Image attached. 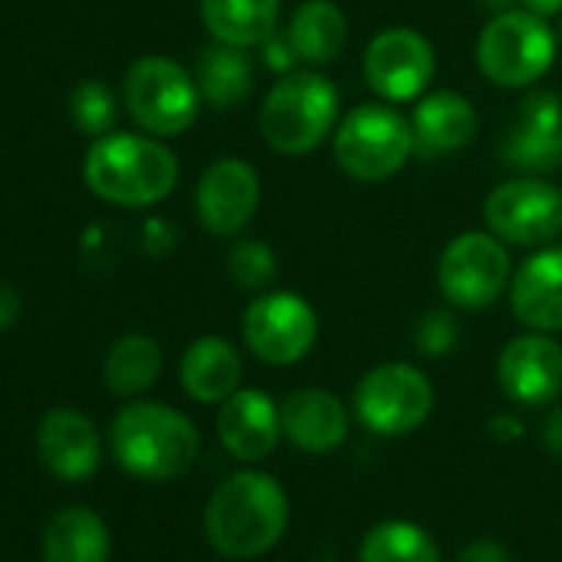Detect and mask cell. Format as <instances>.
<instances>
[{"mask_svg":"<svg viewBox=\"0 0 562 562\" xmlns=\"http://www.w3.org/2000/svg\"><path fill=\"white\" fill-rule=\"evenodd\" d=\"M289 493L261 470L225 476L205 503V536L228 559H258L289 529Z\"/></svg>","mask_w":562,"mask_h":562,"instance_id":"1","label":"cell"},{"mask_svg":"<svg viewBox=\"0 0 562 562\" xmlns=\"http://www.w3.org/2000/svg\"><path fill=\"white\" fill-rule=\"evenodd\" d=\"M83 179L103 202L146 209L162 202L176 189L179 162L159 139L136 133H106L90 143Z\"/></svg>","mask_w":562,"mask_h":562,"instance_id":"2","label":"cell"},{"mask_svg":"<svg viewBox=\"0 0 562 562\" xmlns=\"http://www.w3.org/2000/svg\"><path fill=\"white\" fill-rule=\"evenodd\" d=\"M116 463L139 480H176L199 457L195 424L169 404L139 401L116 414L110 427Z\"/></svg>","mask_w":562,"mask_h":562,"instance_id":"3","label":"cell"},{"mask_svg":"<svg viewBox=\"0 0 562 562\" xmlns=\"http://www.w3.org/2000/svg\"><path fill=\"white\" fill-rule=\"evenodd\" d=\"M338 90L318 70H292L281 77L258 110L261 139L281 156H308L338 126Z\"/></svg>","mask_w":562,"mask_h":562,"instance_id":"4","label":"cell"},{"mask_svg":"<svg viewBox=\"0 0 562 562\" xmlns=\"http://www.w3.org/2000/svg\"><path fill=\"white\" fill-rule=\"evenodd\" d=\"M335 162L358 182H384L414 156L411 120L394 103H361L338 120L331 136Z\"/></svg>","mask_w":562,"mask_h":562,"instance_id":"5","label":"cell"},{"mask_svg":"<svg viewBox=\"0 0 562 562\" xmlns=\"http://www.w3.org/2000/svg\"><path fill=\"white\" fill-rule=\"evenodd\" d=\"M555 60V34L532 11H503L476 37V67L493 87L522 90L549 74Z\"/></svg>","mask_w":562,"mask_h":562,"instance_id":"6","label":"cell"},{"mask_svg":"<svg viewBox=\"0 0 562 562\" xmlns=\"http://www.w3.org/2000/svg\"><path fill=\"white\" fill-rule=\"evenodd\" d=\"M123 100L130 116L153 136H179L199 116V83L169 57H139L123 80Z\"/></svg>","mask_w":562,"mask_h":562,"instance_id":"7","label":"cell"},{"mask_svg":"<svg viewBox=\"0 0 562 562\" xmlns=\"http://www.w3.org/2000/svg\"><path fill=\"white\" fill-rule=\"evenodd\" d=\"M513 271L516 268L509 261L506 241H499L493 232H463L440 251L437 285L450 305L480 312L499 302L513 281Z\"/></svg>","mask_w":562,"mask_h":562,"instance_id":"8","label":"cell"},{"mask_svg":"<svg viewBox=\"0 0 562 562\" xmlns=\"http://www.w3.org/2000/svg\"><path fill=\"white\" fill-rule=\"evenodd\" d=\"M434 411L430 378L404 361L371 368L355 387V417L378 437H407Z\"/></svg>","mask_w":562,"mask_h":562,"instance_id":"9","label":"cell"},{"mask_svg":"<svg viewBox=\"0 0 562 562\" xmlns=\"http://www.w3.org/2000/svg\"><path fill=\"white\" fill-rule=\"evenodd\" d=\"M322 325L318 312L295 292H261L241 318L245 348L271 368H289L312 355Z\"/></svg>","mask_w":562,"mask_h":562,"instance_id":"10","label":"cell"},{"mask_svg":"<svg viewBox=\"0 0 562 562\" xmlns=\"http://www.w3.org/2000/svg\"><path fill=\"white\" fill-rule=\"evenodd\" d=\"M483 218L499 241L542 248L562 235V189L539 176L506 179L486 195Z\"/></svg>","mask_w":562,"mask_h":562,"instance_id":"11","label":"cell"},{"mask_svg":"<svg viewBox=\"0 0 562 562\" xmlns=\"http://www.w3.org/2000/svg\"><path fill=\"white\" fill-rule=\"evenodd\" d=\"M434 74V44L414 27H387L364 50V80L384 103L420 100Z\"/></svg>","mask_w":562,"mask_h":562,"instance_id":"12","label":"cell"},{"mask_svg":"<svg viewBox=\"0 0 562 562\" xmlns=\"http://www.w3.org/2000/svg\"><path fill=\"white\" fill-rule=\"evenodd\" d=\"M258 202H261V179L238 156L215 159L195 186L199 222L205 225V232L218 238L238 235L258 212Z\"/></svg>","mask_w":562,"mask_h":562,"instance_id":"13","label":"cell"},{"mask_svg":"<svg viewBox=\"0 0 562 562\" xmlns=\"http://www.w3.org/2000/svg\"><path fill=\"white\" fill-rule=\"evenodd\" d=\"M496 384L513 404H552L562 394V348L546 331L513 338L496 358Z\"/></svg>","mask_w":562,"mask_h":562,"instance_id":"14","label":"cell"},{"mask_svg":"<svg viewBox=\"0 0 562 562\" xmlns=\"http://www.w3.org/2000/svg\"><path fill=\"white\" fill-rule=\"evenodd\" d=\"M215 430L222 447L241 463H261L274 453L281 440V411L278 404L255 387H238L218 404Z\"/></svg>","mask_w":562,"mask_h":562,"instance_id":"15","label":"cell"},{"mask_svg":"<svg viewBox=\"0 0 562 562\" xmlns=\"http://www.w3.org/2000/svg\"><path fill=\"white\" fill-rule=\"evenodd\" d=\"M509 308L529 331H562V245H542L513 271Z\"/></svg>","mask_w":562,"mask_h":562,"instance_id":"16","label":"cell"},{"mask_svg":"<svg viewBox=\"0 0 562 562\" xmlns=\"http://www.w3.org/2000/svg\"><path fill=\"white\" fill-rule=\"evenodd\" d=\"M281 411V437L302 453H331L348 440L351 417L338 394L322 387H302L292 391L278 404Z\"/></svg>","mask_w":562,"mask_h":562,"instance_id":"17","label":"cell"},{"mask_svg":"<svg viewBox=\"0 0 562 562\" xmlns=\"http://www.w3.org/2000/svg\"><path fill=\"white\" fill-rule=\"evenodd\" d=\"M476 110L457 90H434L424 93L411 113L414 133V156L417 159H440L473 143L476 136Z\"/></svg>","mask_w":562,"mask_h":562,"instance_id":"18","label":"cell"},{"mask_svg":"<svg viewBox=\"0 0 562 562\" xmlns=\"http://www.w3.org/2000/svg\"><path fill=\"white\" fill-rule=\"evenodd\" d=\"M37 453L54 476L80 483L100 467V434L80 411L57 407L37 427Z\"/></svg>","mask_w":562,"mask_h":562,"instance_id":"19","label":"cell"},{"mask_svg":"<svg viewBox=\"0 0 562 562\" xmlns=\"http://www.w3.org/2000/svg\"><path fill=\"white\" fill-rule=\"evenodd\" d=\"M182 391L199 404H222L241 384V355L232 341L205 335L192 341L179 361Z\"/></svg>","mask_w":562,"mask_h":562,"instance_id":"20","label":"cell"},{"mask_svg":"<svg viewBox=\"0 0 562 562\" xmlns=\"http://www.w3.org/2000/svg\"><path fill=\"white\" fill-rule=\"evenodd\" d=\"M199 14L212 41L251 50L278 31L281 0H199Z\"/></svg>","mask_w":562,"mask_h":562,"instance_id":"21","label":"cell"},{"mask_svg":"<svg viewBox=\"0 0 562 562\" xmlns=\"http://www.w3.org/2000/svg\"><path fill=\"white\" fill-rule=\"evenodd\" d=\"M285 34L302 64L328 67L348 47V18L335 0H302Z\"/></svg>","mask_w":562,"mask_h":562,"instance_id":"22","label":"cell"},{"mask_svg":"<svg viewBox=\"0 0 562 562\" xmlns=\"http://www.w3.org/2000/svg\"><path fill=\"white\" fill-rule=\"evenodd\" d=\"M41 549L44 562H106L110 529L100 513L87 506H67L50 516Z\"/></svg>","mask_w":562,"mask_h":562,"instance_id":"23","label":"cell"},{"mask_svg":"<svg viewBox=\"0 0 562 562\" xmlns=\"http://www.w3.org/2000/svg\"><path fill=\"white\" fill-rule=\"evenodd\" d=\"M195 83L199 93L209 106L228 113L235 106H241L251 90H255V64L241 47H228V44H212L199 54L195 64Z\"/></svg>","mask_w":562,"mask_h":562,"instance_id":"24","label":"cell"},{"mask_svg":"<svg viewBox=\"0 0 562 562\" xmlns=\"http://www.w3.org/2000/svg\"><path fill=\"white\" fill-rule=\"evenodd\" d=\"M106 384L120 397H136L149 391L162 374V348L149 335H123L103 364Z\"/></svg>","mask_w":562,"mask_h":562,"instance_id":"25","label":"cell"},{"mask_svg":"<svg viewBox=\"0 0 562 562\" xmlns=\"http://www.w3.org/2000/svg\"><path fill=\"white\" fill-rule=\"evenodd\" d=\"M358 562H440V549L417 522L384 519L364 532Z\"/></svg>","mask_w":562,"mask_h":562,"instance_id":"26","label":"cell"},{"mask_svg":"<svg viewBox=\"0 0 562 562\" xmlns=\"http://www.w3.org/2000/svg\"><path fill=\"white\" fill-rule=\"evenodd\" d=\"M503 159L522 176H546L562 169V130H532L516 123L503 143Z\"/></svg>","mask_w":562,"mask_h":562,"instance_id":"27","label":"cell"},{"mask_svg":"<svg viewBox=\"0 0 562 562\" xmlns=\"http://www.w3.org/2000/svg\"><path fill=\"white\" fill-rule=\"evenodd\" d=\"M228 274L238 289L251 292V295H261L268 292V285L278 274V258L274 251L261 241V238H241L228 248Z\"/></svg>","mask_w":562,"mask_h":562,"instance_id":"28","label":"cell"},{"mask_svg":"<svg viewBox=\"0 0 562 562\" xmlns=\"http://www.w3.org/2000/svg\"><path fill=\"white\" fill-rule=\"evenodd\" d=\"M70 116L80 133L87 136H106L116 123V97L100 80H83L70 93Z\"/></svg>","mask_w":562,"mask_h":562,"instance_id":"29","label":"cell"},{"mask_svg":"<svg viewBox=\"0 0 562 562\" xmlns=\"http://www.w3.org/2000/svg\"><path fill=\"white\" fill-rule=\"evenodd\" d=\"M457 338H460V331H457V322H453L450 312L434 308V312L417 318V328H414L417 355H424V358H447L457 348Z\"/></svg>","mask_w":562,"mask_h":562,"instance_id":"30","label":"cell"},{"mask_svg":"<svg viewBox=\"0 0 562 562\" xmlns=\"http://www.w3.org/2000/svg\"><path fill=\"white\" fill-rule=\"evenodd\" d=\"M519 123L532 130H562V97L552 90H532L519 103Z\"/></svg>","mask_w":562,"mask_h":562,"instance_id":"31","label":"cell"},{"mask_svg":"<svg viewBox=\"0 0 562 562\" xmlns=\"http://www.w3.org/2000/svg\"><path fill=\"white\" fill-rule=\"evenodd\" d=\"M261 60H265L268 70H274V74H281V77L292 74L295 64H299V54H295L289 34H278V31H274V34L261 44Z\"/></svg>","mask_w":562,"mask_h":562,"instance_id":"32","label":"cell"},{"mask_svg":"<svg viewBox=\"0 0 562 562\" xmlns=\"http://www.w3.org/2000/svg\"><path fill=\"white\" fill-rule=\"evenodd\" d=\"M457 562H513L506 546L496 539H473L460 549Z\"/></svg>","mask_w":562,"mask_h":562,"instance_id":"33","label":"cell"},{"mask_svg":"<svg viewBox=\"0 0 562 562\" xmlns=\"http://www.w3.org/2000/svg\"><path fill=\"white\" fill-rule=\"evenodd\" d=\"M490 434H493V440H499V443H516V440H522V420L519 417H513V414H496L493 420H490Z\"/></svg>","mask_w":562,"mask_h":562,"instance_id":"34","label":"cell"},{"mask_svg":"<svg viewBox=\"0 0 562 562\" xmlns=\"http://www.w3.org/2000/svg\"><path fill=\"white\" fill-rule=\"evenodd\" d=\"M21 315V295L14 285H8V281H0V331H8Z\"/></svg>","mask_w":562,"mask_h":562,"instance_id":"35","label":"cell"},{"mask_svg":"<svg viewBox=\"0 0 562 562\" xmlns=\"http://www.w3.org/2000/svg\"><path fill=\"white\" fill-rule=\"evenodd\" d=\"M542 443H546L549 453L562 457V407H555L546 417V424H542Z\"/></svg>","mask_w":562,"mask_h":562,"instance_id":"36","label":"cell"},{"mask_svg":"<svg viewBox=\"0 0 562 562\" xmlns=\"http://www.w3.org/2000/svg\"><path fill=\"white\" fill-rule=\"evenodd\" d=\"M519 4H522L526 11L539 14V18H555V14H562V0H519Z\"/></svg>","mask_w":562,"mask_h":562,"instance_id":"37","label":"cell"},{"mask_svg":"<svg viewBox=\"0 0 562 562\" xmlns=\"http://www.w3.org/2000/svg\"><path fill=\"white\" fill-rule=\"evenodd\" d=\"M559 34H562V31H559Z\"/></svg>","mask_w":562,"mask_h":562,"instance_id":"38","label":"cell"}]
</instances>
